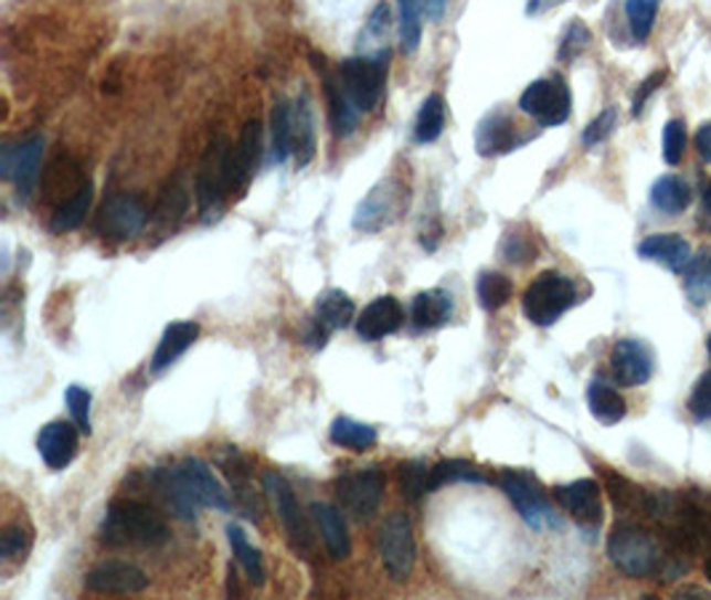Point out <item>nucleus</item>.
I'll list each match as a JSON object with an SVG mask.
<instances>
[{
  "label": "nucleus",
  "instance_id": "f3484780",
  "mask_svg": "<svg viewBox=\"0 0 711 600\" xmlns=\"http://www.w3.org/2000/svg\"><path fill=\"white\" fill-rule=\"evenodd\" d=\"M258 158H262V124L258 120H248L243 126L241 139L232 147L230 155V196L243 198L248 190L251 179H254Z\"/></svg>",
  "mask_w": 711,
  "mask_h": 600
},
{
  "label": "nucleus",
  "instance_id": "2eb2a0df",
  "mask_svg": "<svg viewBox=\"0 0 711 600\" xmlns=\"http://www.w3.org/2000/svg\"><path fill=\"white\" fill-rule=\"evenodd\" d=\"M554 499L581 526L597 528L603 524V492H599V483L592 481V477L554 486Z\"/></svg>",
  "mask_w": 711,
  "mask_h": 600
},
{
  "label": "nucleus",
  "instance_id": "423d86ee",
  "mask_svg": "<svg viewBox=\"0 0 711 600\" xmlns=\"http://www.w3.org/2000/svg\"><path fill=\"white\" fill-rule=\"evenodd\" d=\"M336 496H339L341 509L358 524H365L379 513L381 499H384L386 477L379 467L354 470V473L341 475L333 483Z\"/></svg>",
  "mask_w": 711,
  "mask_h": 600
},
{
  "label": "nucleus",
  "instance_id": "13d9d810",
  "mask_svg": "<svg viewBox=\"0 0 711 600\" xmlns=\"http://www.w3.org/2000/svg\"><path fill=\"white\" fill-rule=\"evenodd\" d=\"M424 6H426V14H429L432 19H439V17H443L445 0H424Z\"/></svg>",
  "mask_w": 711,
  "mask_h": 600
},
{
  "label": "nucleus",
  "instance_id": "680f3d73",
  "mask_svg": "<svg viewBox=\"0 0 711 600\" xmlns=\"http://www.w3.org/2000/svg\"><path fill=\"white\" fill-rule=\"evenodd\" d=\"M703 573H707V579H709V585H711V555L707 558V564H703Z\"/></svg>",
  "mask_w": 711,
  "mask_h": 600
},
{
  "label": "nucleus",
  "instance_id": "412c9836",
  "mask_svg": "<svg viewBox=\"0 0 711 600\" xmlns=\"http://www.w3.org/2000/svg\"><path fill=\"white\" fill-rule=\"evenodd\" d=\"M405 324V309L394 296H379L368 305L358 318V334L365 341H376L400 331Z\"/></svg>",
  "mask_w": 711,
  "mask_h": 600
},
{
  "label": "nucleus",
  "instance_id": "c03bdc74",
  "mask_svg": "<svg viewBox=\"0 0 711 600\" xmlns=\"http://www.w3.org/2000/svg\"><path fill=\"white\" fill-rule=\"evenodd\" d=\"M187 203H190V196H187V187L182 179H173L171 185L160 192L158 209H155V217L158 222H179L187 214Z\"/></svg>",
  "mask_w": 711,
  "mask_h": 600
},
{
  "label": "nucleus",
  "instance_id": "cd10ccee",
  "mask_svg": "<svg viewBox=\"0 0 711 600\" xmlns=\"http://www.w3.org/2000/svg\"><path fill=\"white\" fill-rule=\"evenodd\" d=\"M450 318H454V296L443 292V288H429V292H422L413 299L411 320L422 331L445 326Z\"/></svg>",
  "mask_w": 711,
  "mask_h": 600
},
{
  "label": "nucleus",
  "instance_id": "ddd939ff",
  "mask_svg": "<svg viewBox=\"0 0 711 600\" xmlns=\"http://www.w3.org/2000/svg\"><path fill=\"white\" fill-rule=\"evenodd\" d=\"M96 228L105 238L113 241H128L137 238L147 228V209L139 198L134 196H115L102 206Z\"/></svg>",
  "mask_w": 711,
  "mask_h": 600
},
{
  "label": "nucleus",
  "instance_id": "bf43d9fd",
  "mask_svg": "<svg viewBox=\"0 0 711 600\" xmlns=\"http://www.w3.org/2000/svg\"><path fill=\"white\" fill-rule=\"evenodd\" d=\"M552 3H562V0H533V3L528 6V14H539V11H544L546 6Z\"/></svg>",
  "mask_w": 711,
  "mask_h": 600
},
{
  "label": "nucleus",
  "instance_id": "b1692460",
  "mask_svg": "<svg viewBox=\"0 0 711 600\" xmlns=\"http://www.w3.org/2000/svg\"><path fill=\"white\" fill-rule=\"evenodd\" d=\"M309 509H312V518L320 528L322 545H326L328 555H331L333 560L349 558V552H352V539H349V531H347L341 509L333 507V505H326V502H315V505Z\"/></svg>",
  "mask_w": 711,
  "mask_h": 600
},
{
  "label": "nucleus",
  "instance_id": "f704fd0d",
  "mask_svg": "<svg viewBox=\"0 0 711 600\" xmlns=\"http://www.w3.org/2000/svg\"><path fill=\"white\" fill-rule=\"evenodd\" d=\"M685 294L696 307L711 299V249H701L685 267Z\"/></svg>",
  "mask_w": 711,
  "mask_h": 600
},
{
  "label": "nucleus",
  "instance_id": "39448f33",
  "mask_svg": "<svg viewBox=\"0 0 711 600\" xmlns=\"http://www.w3.org/2000/svg\"><path fill=\"white\" fill-rule=\"evenodd\" d=\"M499 488L507 494V499L512 502L520 518L526 520L530 528L535 531H544V528L558 526V515H554L552 502L544 492L535 475L526 473V470H501L499 477H496Z\"/></svg>",
  "mask_w": 711,
  "mask_h": 600
},
{
  "label": "nucleus",
  "instance_id": "dca6fc26",
  "mask_svg": "<svg viewBox=\"0 0 711 600\" xmlns=\"http://www.w3.org/2000/svg\"><path fill=\"white\" fill-rule=\"evenodd\" d=\"M147 585H150V577L126 560H105L86 573L88 590L102 592V596H134V592L147 590Z\"/></svg>",
  "mask_w": 711,
  "mask_h": 600
},
{
  "label": "nucleus",
  "instance_id": "20e7f679",
  "mask_svg": "<svg viewBox=\"0 0 711 600\" xmlns=\"http://www.w3.org/2000/svg\"><path fill=\"white\" fill-rule=\"evenodd\" d=\"M262 486H264V494L273 499L277 518H280L283 528H286L288 545L294 547V552L301 555V558H312L315 552L312 528H309L307 515H304V509L299 507V499H296L294 486L288 483V477L277 473V470H267V473L262 475Z\"/></svg>",
  "mask_w": 711,
  "mask_h": 600
},
{
  "label": "nucleus",
  "instance_id": "72a5a7b5",
  "mask_svg": "<svg viewBox=\"0 0 711 600\" xmlns=\"http://www.w3.org/2000/svg\"><path fill=\"white\" fill-rule=\"evenodd\" d=\"M227 539H230L232 555H235L237 564L243 566V571L248 573L251 582H254L256 587H264V582H267V569H264L262 552H258L256 547L251 545L243 528L235 526V524L227 526Z\"/></svg>",
  "mask_w": 711,
  "mask_h": 600
},
{
  "label": "nucleus",
  "instance_id": "a211bd4d",
  "mask_svg": "<svg viewBox=\"0 0 711 600\" xmlns=\"http://www.w3.org/2000/svg\"><path fill=\"white\" fill-rule=\"evenodd\" d=\"M611 369L618 385L639 387L652 377L656 358L643 339H618L611 352Z\"/></svg>",
  "mask_w": 711,
  "mask_h": 600
},
{
  "label": "nucleus",
  "instance_id": "a19ab883",
  "mask_svg": "<svg viewBox=\"0 0 711 600\" xmlns=\"http://www.w3.org/2000/svg\"><path fill=\"white\" fill-rule=\"evenodd\" d=\"M400 6V49L416 54L422 43V6L424 0H397Z\"/></svg>",
  "mask_w": 711,
  "mask_h": 600
},
{
  "label": "nucleus",
  "instance_id": "f257e3e1",
  "mask_svg": "<svg viewBox=\"0 0 711 600\" xmlns=\"http://www.w3.org/2000/svg\"><path fill=\"white\" fill-rule=\"evenodd\" d=\"M607 558L624 577L661 579L666 560H669V545L658 528L639 524V520H624L607 537Z\"/></svg>",
  "mask_w": 711,
  "mask_h": 600
},
{
  "label": "nucleus",
  "instance_id": "c85d7f7f",
  "mask_svg": "<svg viewBox=\"0 0 711 600\" xmlns=\"http://www.w3.org/2000/svg\"><path fill=\"white\" fill-rule=\"evenodd\" d=\"M586 403H590L592 417L597 419L605 428H613L620 419L626 417V400L613 385H607L605 379H594L586 390Z\"/></svg>",
  "mask_w": 711,
  "mask_h": 600
},
{
  "label": "nucleus",
  "instance_id": "79ce46f5",
  "mask_svg": "<svg viewBox=\"0 0 711 600\" xmlns=\"http://www.w3.org/2000/svg\"><path fill=\"white\" fill-rule=\"evenodd\" d=\"M658 9H661V0H626V19H629L635 41H648L652 24H656Z\"/></svg>",
  "mask_w": 711,
  "mask_h": 600
},
{
  "label": "nucleus",
  "instance_id": "09e8293b",
  "mask_svg": "<svg viewBox=\"0 0 711 600\" xmlns=\"http://www.w3.org/2000/svg\"><path fill=\"white\" fill-rule=\"evenodd\" d=\"M685 145H688V131H685V124L680 118L669 120L664 126L661 134V150H664V160L669 166H677L685 155Z\"/></svg>",
  "mask_w": 711,
  "mask_h": 600
},
{
  "label": "nucleus",
  "instance_id": "9b49d317",
  "mask_svg": "<svg viewBox=\"0 0 711 600\" xmlns=\"http://www.w3.org/2000/svg\"><path fill=\"white\" fill-rule=\"evenodd\" d=\"M230 155L232 147L227 137H216L205 150L203 160H200L198 169V182H195V192H198V206L203 214L209 211L219 209L224 196H230Z\"/></svg>",
  "mask_w": 711,
  "mask_h": 600
},
{
  "label": "nucleus",
  "instance_id": "1a4fd4ad",
  "mask_svg": "<svg viewBox=\"0 0 711 600\" xmlns=\"http://www.w3.org/2000/svg\"><path fill=\"white\" fill-rule=\"evenodd\" d=\"M339 77L354 107L360 113H371L384 96L386 60L384 56H352V60L341 64Z\"/></svg>",
  "mask_w": 711,
  "mask_h": 600
},
{
  "label": "nucleus",
  "instance_id": "5fc2aeb1",
  "mask_svg": "<svg viewBox=\"0 0 711 600\" xmlns=\"http://www.w3.org/2000/svg\"><path fill=\"white\" fill-rule=\"evenodd\" d=\"M666 77H669V73H666V70H656V73L648 75L643 83H639V88H637V94H635V107H632V113H635V118H637L639 113H643L645 102L650 99V94L658 92V88L664 86Z\"/></svg>",
  "mask_w": 711,
  "mask_h": 600
},
{
  "label": "nucleus",
  "instance_id": "052dcab7",
  "mask_svg": "<svg viewBox=\"0 0 711 600\" xmlns=\"http://www.w3.org/2000/svg\"><path fill=\"white\" fill-rule=\"evenodd\" d=\"M688 596H696V598H711L709 596V592H703V590H698V587H685V590H680V592H677V596L675 598H688Z\"/></svg>",
  "mask_w": 711,
  "mask_h": 600
},
{
  "label": "nucleus",
  "instance_id": "c9c22d12",
  "mask_svg": "<svg viewBox=\"0 0 711 600\" xmlns=\"http://www.w3.org/2000/svg\"><path fill=\"white\" fill-rule=\"evenodd\" d=\"M331 441L341 449L368 451L376 446L379 435L371 424H363L358 422V419H349V417H339L331 424Z\"/></svg>",
  "mask_w": 711,
  "mask_h": 600
},
{
  "label": "nucleus",
  "instance_id": "7ed1b4c3",
  "mask_svg": "<svg viewBox=\"0 0 711 600\" xmlns=\"http://www.w3.org/2000/svg\"><path fill=\"white\" fill-rule=\"evenodd\" d=\"M579 302L575 283L558 270H546L522 294V313L528 315L530 324L535 326H552L558 324L562 315Z\"/></svg>",
  "mask_w": 711,
  "mask_h": 600
},
{
  "label": "nucleus",
  "instance_id": "603ef678",
  "mask_svg": "<svg viewBox=\"0 0 711 600\" xmlns=\"http://www.w3.org/2000/svg\"><path fill=\"white\" fill-rule=\"evenodd\" d=\"M616 124H618V109L616 107H605L603 113H599L597 118H594L592 124L584 128V145L586 147L603 145V141L613 134V128H616Z\"/></svg>",
  "mask_w": 711,
  "mask_h": 600
},
{
  "label": "nucleus",
  "instance_id": "e433bc0d",
  "mask_svg": "<svg viewBox=\"0 0 711 600\" xmlns=\"http://www.w3.org/2000/svg\"><path fill=\"white\" fill-rule=\"evenodd\" d=\"M354 320V302L344 292H326L318 299V324L339 331Z\"/></svg>",
  "mask_w": 711,
  "mask_h": 600
},
{
  "label": "nucleus",
  "instance_id": "c756f323",
  "mask_svg": "<svg viewBox=\"0 0 711 600\" xmlns=\"http://www.w3.org/2000/svg\"><path fill=\"white\" fill-rule=\"evenodd\" d=\"M290 141H294V158L299 166H307L315 158V120L307 96H301L290 107Z\"/></svg>",
  "mask_w": 711,
  "mask_h": 600
},
{
  "label": "nucleus",
  "instance_id": "ea45409f",
  "mask_svg": "<svg viewBox=\"0 0 711 600\" xmlns=\"http://www.w3.org/2000/svg\"><path fill=\"white\" fill-rule=\"evenodd\" d=\"M512 292L514 286L507 275L482 273L477 277V299H480L482 309H488V313H496V309L507 305V302L512 299Z\"/></svg>",
  "mask_w": 711,
  "mask_h": 600
},
{
  "label": "nucleus",
  "instance_id": "58836bf2",
  "mask_svg": "<svg viewBox=\"0 0 711 600\" xmlns=\"http://www.w3.org/2000/svg\"><path fill=\"white\" fill-rule=\"evenodd\" d=\"M490 477L482 473V467L464 460H445L432 467V492H437L445 483H488Z\"/></svg>",
  "mask_w": 711,
  "mask_h": 600
},
{
  "label": "nucleus",
  "instance_id": "a878e982",
  "mask_svg": "<svg viewBox=\"0 0 711 600\" xmlns=\"http://www.w3.org/2000/svg\"><path fill=\"white\" fill-rule=\"evenodd\" d=\"M198 337H200V326L195 320H177V324L168 326L163 337L158 341V350L152 355V371L160 373L171 364H177V360L190 350L192 341Z\"/></svg>",
  "mask_w": 711,
  "mask_h": 600
},
{
  "label": "nucleus",
  "instance_id": "aec40b11",
  "mask_svg": "<svg viewBox=\"0 0 711 600\" xmlns=\"http://www.w3.org/2000/svg\"><path fill=\"white\" fill-rule=\"evenodd\" d=\"M605 488H607V496H611L613 507H616L626 520H639V524L648 520L650 502H652L650 488L637 486L635 481H629V477L618 473H611L607 467H605Z\"/></svg>",
  "mask_w": 711,
  "mask_h": 600
},
{
  "label": "nucleus",
  "instance_id": "864d4df0",
  "mask_svg": "<svg viewBox=\"0 0 711 600\" xmlns=\"http://www.w3.org/2000/svg\"><path fill=\"white\" fill-rule=\"evenodd\" d=\"M688 411L698 422H709L711 419V371L703 373L696 382L693 392L688 398Z\"/></svg>",
  "mask_w": 711,
  "mask_h": 600
},
{
  "label": "nucleus",
  "instance_id": "4d7b16f0",
  "mask_svg": "<svg viewBox=\"0 0 711 600\" xmlns=\"http://www.w3.org/2000/svg\"><path fill=\"white\" fill-rule=\"evenodd\" d=\"M701 228L711 230V182L703 190V203H701Z\"/></svg>",
  "mask_w": 711,
  "mask_h": 600
},
{
  "label": "nucleus",
  "instance_id": "a18cd8bd",
  "mask_svg": "<svg viewBox=\"0 0 711 600\" xmlns=\"http://www.w3.org/2000/svg\"><path fill=\"white\" fill-rule=\"evenodd\" d=\"M273 150L277 164H286V158L294 152V141H290V105L280 99L273 109Z\"/></svg>",
  "mask_w": 711,
  "mask_h": 600
},
{
  "label": "nucleus",
  "instance_id": "473e14b6",
  "mask_svg": "<svg viewBox=\"0 0 711 600\" xmlns=\"http://www.w3.org/2000/svg\"><path fill=\"white\" fill-rule=\"evenodd\" d=\"M92 200H94V185H92V179H88V182L83 185L73 198H67L64 203L56 206L54 214H51V230L70 232V230L81 228L83 219H86V214H88V209H92Z\"/></svg>",
  "mask_w": 711,
  "mask_h": 600
},
{
  "label": "nucleus",
  "instance_id": "5701e85b",
  "mask_svg": "<svg viewBox=\"0 0 711 600\" xmlns=\"http://www.w3.org/2000/svg\"><path fill=\"white\" fill-rule=\"evenodd\" d=\"M637 254L643 260L661 264V267L671 270V273H682L688 267V262L693 260L690 256V243L685 241L677 232H656V235H648L637 246Z\"/></svg>",
  "mask_w": 711,
  "mask_h": 600
},
{
  "label": "nucleus",
  "instance_id": "393cba45",
  "mask_svg": "<svg viewBox=\"0 0 711 600\" xmlns=\"http://www.w3.org/2000/svg\"><path fill=\"white\" fill-rule=\"evenodd\" d=\"M150 486L155 488V494L166 502V507L173 509V515L182 520H195L198 518V502L192 499L190 492L184 488L182 477L177 475V470L166 467V470H152L150 473Z\"/></svg>",
  "mask_w": 711,
  "mask_h": 600
},
{
  "label": "nucleus",
  "instance_id": "6ab92c4d",
  "mask_svg": "<svg viewBox=\"0 0 711 600\" xmlns=\"http://www.w3.org/2000/svg\"><path fill=\"white\" fill-rule=\"evenodd\" d=\"M219 467L224 470V475L230 477L232 494H235V505L241 507V513L248 520L258 524L262 520V496L254 492V483H251V462L245 460L237 449L222 451L219 456Z\"/></svg>",
  "mask_w": 711,
  "mask_h": 600
},
{
  "label": "nucleus",
  "instance_id": "6e6552de",
  "mask_svg": "<svg viewBox=\"0 0 711 600\" xmlns=\"http://www.w3.org/2000/svg\"><path fill=\"white\" fill-rule=\"evenodd\" d=\"M379 552L392 582H405L411 577L413 564H416V539H413L408 515H386V520L379 528Z\"/></svg>",
  "mask_w": 711,
  "mask_h": 600
},
{
  "label": "nucleus",
  "instance_id": "f8f14e48",
  "mask_svg": "<svg viewBox=\"0 0 711 600\" xmlns=\"http://www.w3.org/2000/svg\"><path fill=\"white\" fill-rule=\"evenodd\" d=\"M43 139L32 137L19 141V145H6L0 152V173L17 187L19 198L28 200L38 185V171H41Z\"/></svg>",
  "mask_w": 711,
  "mask_h": 600
},
{
  "label": "nucleus",
  "instance_id": "8fccbe9b",
  "mask_svg": "<svg viewBox=\"0 0 711 600\" xmlns=\"http://www.w3.org/2000/svg\"><path fill=\"white\" fill-rule=\"evenodd\" d=\"M67 406H70V414H73V419L77 422V428H81V432H92V392L86 390V387H77L73 385L67 390Z\"/></svg>",
  "mask_w": 711,
  "mask_h": 600
},
{
  "label": "nucleus",
  "instance_id": "49530a36",
  "mask_svg": "<svg viewBox=\"0 0 711 600\" xmlns=\"http://www.w3.org/2000/svg\"><path fill=\"white\" fill-rule=\"evenodd\" d=\"M535 254H539V246H535L533 235L530 232H522V230H512L503 235L501 241V256L507 260L509 264H530L535 260Z\"/></svg>",
  "mask_w": 711,
  "mask_h": 600
},
{
  "label": "nucleus",
  "instance_id": "f03ea898",
  "mask_svg": "<svg viewBox=\"0 0 711 600\" xmlns=\"http://www.w3.org/2000/svg\"><path fill=\"white\" fill-rule=\"evenodd\" d=\"M168 531L163 515L139 499H113L99 526V541L107 547H160Z\"/></svg>",
  "mask_w": 711,
  "mask_h": 600
},
{
  "label": "nucleus",
  "instance_id": "9d476101",
  "mask_svg": "<svg viewBox=\"0 0 711 600\" xmlns=\"http://www.w3.org/2000/svg\"><path fill=\"white\" fill-rule=\"evenodd\" d=\"M520 109L541 126H562L571 118V88L560 75L541 77L522 92Z\"/></svg>",
  "mask_w": 711,
  "mask_h": 600
},
{
  "label": "nucleus",
  "instance_id": "0eeeda50",
  "mask_svg": "<svg viewBox=\"0 0 711 600\" xmlns=\"http://www.w3.org/2000/svg\"><path fill=\"white\" fill-rule=\"evenodd\" d=\"M408 198V187L400 182V179H384V182H379L363 200H360L358 214H354L352 222L354 230L379 232L390 228V224H394L405 214Z\"/></svg>",
  "mask_w": 711,
  "mask_h": 600
},
{
  "label": "nucleus",
  "instance_id": "3c124183",
  "mask_svg": "<svg viewBox=\"0 0 711 600\" xmlns=\"http://www.w3.org/2000/svg\"><path fill=\"white\" fill-rule=\"evenodd\" d=\"M590 41H592V32H590V28H586L584 22H579V19H575V22L571 24V28L565 30V35H562V43H560V60H562V62H571V60H575V56H579L581 51H584L586 46H590Z\"/></svg>",
  "mask_w": 711,
  "mask_h": 600
},
{
  "label": "nucleus",
  "instance_id": "bb28decb",
  "mask_svg": "<svg viewBox=\"0 0 711 600\" xmlns=\"http://www.w3.org/2000/svg\"><path fill=\"white\" fill-rule=\"evenodd\" d=\"M520 145L517 139V126L509 115L494 113L482 120L480 128H477V152L482 158H490V155H507L512 152L514 147Z\"/></svg>",
  "mask_w": 711,
  "mask_h": 600
},
{
  "label": "nucleus",
  "instance_id": "e2e57ef3",
  "mask_svg": "<svg viewBox=\"0 0 711 600\" xmlns=\"http://www.w3.org/2000/svg\"><path fill=\"white\" fill-rule=\"evenodd\" d=\"M707 352H709V360H711V334H709V339H707Z\"/></svg>",
  "mask_w": 711,
  "mask_h": 600
},
{
  "label": "nucleus",
  "instance_id": "6e6d98bb",
  "mask_svg": "<svg viewBox=\"0 0 711 600\" xmlns=\"http://www.w3.org/2000/svg\"><path fill=\"white\" fill-rule=\"evenodd\" d=\"M696 150L707 164H711V124H703L696 131Z\"/></svg>",
  "mask_w": 711,
  "mask_h": 600
},
{
  "label": "nucleus",
  "instance_id": "4c0bfd02",
  "mask_svg": "<svg viewBox=\"0 0 711 600\" xmlns=\"http://www.w3.org/2000/svg\"><path fill=\"white\" fill-rule=\"evenodd\" d=\"M443 128H445V99L439 94L426 96L422 109H418L416 126H413V137H416L418 145H429V141L439 139Z\"/></svg>",
  "mask_w": 711,
  "mask_h": 600
},
{
  "label": "nucleus",
  "instance_id": "37998d69",
  "mask_svg": "<svg viewBox=\"0 0 711 600\" xmlns=\"http://www.w3.org/2000/svg\"><path fill=\"white\" fill-rule=\"evenodd\" d=\"M400 488L408 502H418L432 494V467H426L424 462L400 464Z\"/></svg>",
  "mask_w": 711,
  "mask_h": 600
},
{
  "label": "nucleus",
  "instance_id": "7c9ffc66",
  "mask_svg": "<svg viewBox=\"0 0 711 600\" xmlns=\"http://www.w3.org/2000/svg\"><path fill=\"white\" fill-rule=\"evenodd\" d=\"M690 200H693V190H690V185L685 182L682 177H677V173H664V177L656 179L650 187V203L669 217L682 214L690 206Z\"/></svg>",
  "mask_w": 711,
  "mask_h": 600
},
{
  "label": "nucleus",
  "instance_id": "4468645a",
  "mask_svg": "<svg viewBox=\"0 0 711 600\" xmlns=\"http://www.w3.org/2000/svg\"><path fill=\"white\" fill-rule=\"evenodd\" d=\"M177 475L182 477L184 488L190 492L192 499L198 502L200 507L219 509V513H230L232 499L230 494L224 492V486L219 483V477L213 475V470L198 456H187L179 464H173Z\"/></svg>",
  "mask_w": 711,
  "mask_h": 600
},
{
  "label": "nucleus",
  "instance_id": "4be33fe9",
  "mask_svg": "<svg viewBox=\"0 0 711 600\" xmlns=\"http://www.w3.org/2000/svg\"><path fill=\"white\" fill-rule=\"evenodd\" d=\"M77 430L75 424L62 422H49L46 428L38 435V451H41L43 462L49 464V470H64L70 462L75 460L77 454Z\"/></svg>",
  "mask_w": 711,
  "mask_h": 600
},
{
  "label": "nucleus",
  "instance_id": "de8ad7c7",
  "mask_svg": "<svg viewBox=\"0 0 711 600\" xmlns=\"http://www.w3.org/2000/svg\"><path fill=\"white\" fill-rule=\"evenodd\" d=\"M32 547V531L22 524H11L0 534V555L3 560H22Z\"/></svg>",
  "mask_w": 711,
  "mask_h": 600
},
{
  "label": "nucleus",
  "instance_id": "2f4dec72",
  "mask_svg": "<svg viewBox=\"0 0 711 600\" xmlns=\"http://www.w3.org/2000/svg\"><path fill=\"white\" fill-rule=\"evenodd\" d=\"M326 94H328V105H331V124H333L336 137H349V134L358 128L360 109L354 107L352 99H349L341 77H326Z\"/></svg>",
  "mask_w": 711,
  "mask_h": 600
}]
</instances>
